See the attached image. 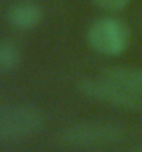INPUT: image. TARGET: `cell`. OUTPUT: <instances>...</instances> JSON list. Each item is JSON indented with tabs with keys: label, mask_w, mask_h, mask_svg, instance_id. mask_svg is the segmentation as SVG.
<instances>
[{
	"label": "cell",
	"mask_w": 142,
	"mask_h": 152,
	"mask_svg": "<svg viewBox=\"0 0 142 152\" xmlns=\"http://www.w3.org/2000/svg\"><path fill=\"white\" fill-rule=\"evenodd\" d=\"M46 124V115L35 105L21 104L0 108V142H18L31 138Z\"/></svg>",
	"instance_id": "7a4b0ae2"
},
{
	"label": "cell",
	"mask_w": 142,
	"mask_h": 152,
	"mask_svg": "<svg viewBox=\"0 0 142 152\" xmlns=\"http://www.w3.org/2000/svg\"><path fill=\"white\" fill-rule=\"evenodd\" d=\"M102 77L134 96L142 97V68L111 66L102 73Z\"/></svg>",
	"instance_id": "8992f818"
},
{
	"label": "cell",
	"mask_w": 142,
	"mask_h": 152,
	"mask_svg": "<svg viewBox=\"0 0 142 152\" xmlns=\"http://www.w3.org/2000/svg\"><path fill=\"white\" fill-rule=\"evenodd\" d=\"M130 29L126 22L114 17H102L88 26L87 44L91 50L105 57H117L128 48Z\"/></svg>",
	"instance_id": "3957f363"
},
{
	"label": "cell",
	"mask_w": 142,
	"mask_h": 152,
	"mask_svg": "<svg viewBox=\"0 0 142 152\" xmlns=\"http://www.w3.org/2000/svg\"><path fill=\"white\" fill-rule=\"evenodd\" d=\"M92 3L103 11L114 14V12L123 11L128 6L130 0H92Z\"/></svg>",
	"instance_id": "ba28073f"
},
{
	"label": "cell",
	"mask_w": 142,
	"mask_h": 152,
	"mask_svg": "<svg viewBox=\"0 0 142 152\" xmlns=\"http://www.w3.org/2000/svg\"><path fill=\"white\" fill-rule=\"evenodd\" d=\"M137 152H142V147H141V148H139V149H138V151H137Z\"/></svg>",
	"instance_id": "9c48e42d"
},
{
	"label": "cell",
	"mask_w": 142,
	"mask_h": 152,
	"mask_svg": "<svg viewBox=\"0 0 142 152\" xmlns=\"http://www.w3.org/2000/svg\"><path fill=\"white\" fill-rule=\"evenodd\" d=\"M79 90L84 97L94 100L97 102L111 105L119 109L134 111L142 107V97L134 96L131 93L120 88L109 80L103 79H83L77 84Z\"/></svg>",
	"instance_id": "277c9868"
},
{
	"label": "cell",
	"mask_w": 142,
	"mask_h": 152,
	"mask_svg": "<svg viewBox=\"0 0 142 152\" xmlns=\"http://www.w3.org/2000/svg\"><path fill=\"white\" fill-rule=\"evenodd\" d=\"M7 22L18 31H31L43 21L44 11L33 0H21L11 4L7 10Z\"/></svg>",
	"instance_id": "5b68a950"
},
{
	"label": "cell",
	"mask_w": 142,
	"mask_h": 152,
	"mask_svg": "<svg viewBox=\"0 0 142 152\" xmlns=\"http://www.w3.org/2000/svg\"><path fill=\"white\" fill-rule=\"evenodd\" d=\"M126 136V130L116 122L91 120L71 124L58 134L61 144L71 148H94L116 144Z\"/></svg>",
	"instance_id": "6da1fadb"
},
{
	"label": "cell",
	"mask_w": 142,
	"mask_h": 152,
	"mask_svg": "<svg viewBox=\"0 0 142 152\" xmlns=\"http://www.w3.org/2000/svg\"><path fill=\"white\" fill-rule=\"evenodd\" d=\"M21 50L14 40H0V72L8 73L18 68L21 64Z\"/></svg>",
	"instance_id": "52a82bcc"
},
{
	"label": "cell",
	"mask_w": 142,
	"mask_h": 152,
	"mask_svg": "<svg viewBox=\"0 0 142 152\" xmlns=\"http://www.w3.org/2000/svg\"><path fill=\"white\" fill-rule=\"evenodd\" d=\"M0 108H1V107H0Z\"/></svg>",
	"instance_id": "30bf717a"
}]
</instances>
